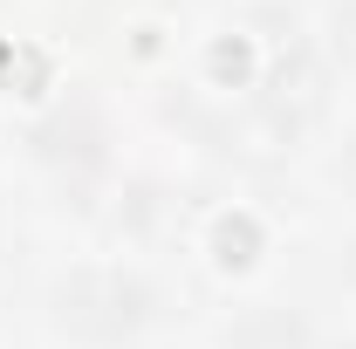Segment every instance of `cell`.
<instances>
[{
	"label": "cell",
	"instance_id": "cell-1",
	"mask_svg": "<svg viewBox=\"0 0 356 349\" xmlns=\"http://www.w3.org/2000/svg\"><path fill=\"white\" fill-rule=\"evenodd\" d=\"M151 288L124 274V267H83V274H69L62 281V295H55V315H62V329L69 336H83V343H124L137 336L144 322H151Z\"/></svg>",
	"mask_w": 356,
	"mask_h": 349
},
{
	"label": "cell",
	"instance_id": "cell-2",
	"mask_svg": "<svg viewBox=\"0 0 356 349\" xmlns=\"http://www.w3.org/2000/svg\"><path fill=\"white\" fill-rule=\"evenodd\" d=\"M233 349H302V329L288 322V315H261V322H247Z\"/></svg>",
	"mask_w": 356,
	"mask_h": 349
},
{
	"label": "cell",
	"instance_id": "cell-3",
	"mask_svg": "<svg viewBox=\"0 0 356 349\" xmlns=\"http://www.w3.org/2000/svg\"><path fill=\"white\" fill-rule=\"evenodd\" d=\"M343 178H350V185H356V144H350V158H343Z\"/></svg>",
	"mask_w": 356,
	"mask_h": 349
},
{
	"label": "cell",
	"instance_id": "cell-4",
	"mask_svg": "<svg viewBox=\"0 0 356 349\" xmlns=\"http://www.w3.org/2000/svg\"><path fill=\"white\" fill-rule=\"evenodd\" d=\"M350 267H356V261H350Z\"/></svg>",
	"mask_w": 356,
	"mask_h": 349
}]
</instances>
